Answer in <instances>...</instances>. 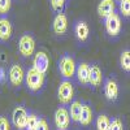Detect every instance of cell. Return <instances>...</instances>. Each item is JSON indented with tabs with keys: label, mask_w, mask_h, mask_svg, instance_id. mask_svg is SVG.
Here are the masks:
<instances>
[{
	"label": "cell",
	"mask_w": 130,
	"mask_h": 130,
	"mask_svg": "<svg viewBox=\"0 0 130 130\" xmlns=\"http://www.w3.org/2000/svg\"><path fill=\"white\" fill-rule=\"evenodd\" d=\"M57 68L59 73L62 79H69L72 81L73 77H75V70H77V62H75L74 57L69 53L62 55L59 61H57Z\"/></svg>",
	"instance_id": "obj_1"
},
{
	"label": "cell",
	"mask_w": 130,
	"mask_h": 130,
	"mask_svg": "<svg viewBox=\"0 0 130 130\" xmlns=\"http://www.w3.org/2000/svg\"><path fill=\"white\" fill-rule=\"evenodd\" d=\"M44 81H46L44 73L37 70L34 67H31V68L26 72L25 83H26V87L29 89V91H31V92H38V91H40L42 87L44 86Z\"/></svg>",
	"instance_id": "obj_2"
},
{
	"label": "cell",
	"mask_w": 130,
	"mask_h": 130,
	"mask_svg": "<svg viewBox=\"0 0 130 130\" xmlns=\"http://www.w3.org/2000/svg\"><path fill=\"white\" fill-rule=\"evenodd\" d=\"M57 99L61 103V105H68L74 99V86L72 81L62 79L59 83L57 87Z\"/></svg>",
	"instance_id": "obj_3"
},
{
	"label": "cell",
	"mask_w": 130,
	"mask_h": 130,
	"mask_svg": "<svg viewBox=\"0 0 130 130\" xmlns=\"http://www.w3.org/2000/svg\"><path fill=\"white\" fill-rule=\"evenodd\" d=\"M104 27H105V32L108 34V37H111V38L118 37L121 34V29H122L121 16L116 12L109 14L104 20Z\"/></svg>",
	"instance_id": "obj_4"
},
{
	"label": "cell",
	"mask_w": 130,
	"mask_h": 130,
	"mask_svg": "<svg viewBox=\"0 0 130 130\" xmlns=\"http://www.w3.org/2000/svg\"><path fill=\"white\" fill-rule=\"evenodd\" d=\"M53 121H55V126L57 130H68L72 121L69 109L65 105L59 107L55 111V115H53Z\"/></svg>",
	"instance_id": "obj_5"
},
{
	"label": "cell",
	"mask_w": 130,
	"mask_h": 130,
	"mask_svg": "<svg viewBox=\"0 0 130 130\" xmlns=\"http://www.w3.org/2000/svg\"><path fill=\"white\" fill-rule=\"evenodd\" d=\"M18 51L24 57H30L35 52V40L31 34H22L18 40Z\"/></svg>",
	"instance_id": "obj_6"
},
{
	"label": "cell",
	"mask_w": 130,
	"mask_h": 130,
	"mask_svg": "<svg viewBox=\"0 0 130 130\" xmlns=\"http://www.w3.org/2000/svg\"><path fill=\"white\" fill-rule=\"evenodd\" d=\"M27 117H29V113H27V111L25 109V107H22V105H17L14 109H13V112H12V121H13V125H14L18 130L26 129Z\"/></svg>",
	"instance_id": "obj_7"
},
{
	"label": "cell",
	"mask_w": 130,
	"mask_h": 130,
	"mask_svg": "<svg viewBox=\"0 0 130 130\" xmlns=\"http://www.w3.org/2000/svg\"><path fill=\"white\" fill-rule=\"evenodd\" d=\"M103 92H104V96L107 98V100L116 102L118 99V94H120L118 83L113 78H107L103 85Z\"/></svg>",
	"instance_id": "obj_8"
},
{
	"label": "cell",
	"mask_w": 130,
	"mask_h": 130,
	"mask_svg": "<svg viewBox=\"0 0 130 130\" xmlns=\"http://www.w3.org/2000/svg\"><path fill=\"white\" fill-rule=\"evenodd\" d=\"M25 75H26L25 70L18 64H13L9 68V82L14 87H20L22 85V82L25 81Z\"/></svg>",
	"instance_id": "obj_9"
},
{
	"label": "cell",
	"mask_w": 130,
	"mask_h": 130,
	"mask_svg": "<svg viewBox=\"0 0 130 130\" xmlns=\"http://www.w3.org/2000/svg\"><path fill=\"white\" fill-rule=\"evenodd\" d=\"M75 78L78 83L82 86L90 85V64L86 61H81L77 64V70H75Z\"/></svg>",
	"instance_id": "obj_10"
},
{
	"label": "cell",
	"mask_w": 130,
	"mask_h": 130,
	"mask_svg": "<svg viewBox=\"0 0 130 130\" xmlns=\"http://www.w3.org/2000/svg\"><path fill=\"white\" fill-rule=\"evenodd\" d=\"M52 30L56 35H64L68 31V17L65 13H57L53 18L52 22Z\"/></svg>",
	"instance_id": "obj_11"
},
{
	"label": "cell",
	"mask_w": 130,
	"mask_h": 130,
	"mask_svg": "<svg viewBox=\"0 0 130 130\" xmlns=\"http://www.w3.org/2000/svg\"><path fill=\"white\" fill-rule=\"evenodd\" d=\"M74 35L77 38V40L79 43H86L89 40L90 37V27L87 25V22L83 20H79L74 24Z\"/></svg>",
	"instance_id": "obj_12"
},
{
	"label": "cell",
	"mask_w": 130,
	"mask_h": 130,
	"mask_svg": "<svg viewBox=\"0 0 130 130\" xmlns=\"http://www.w3.org/2000/svg\"><path fill=\"white\" fill-rule=\"evenodd\" d=\"M32 67H34L37 70L42 72V73H47L48 68H50V59L48 55L44 51H38L34 56V60H32Z\"/></svg>",
	"instance_id": "obj_13"
},
{
	"label": "cell",
	"mask_w": 130,
	"mask_h": 130,
	"mask_svg": "<svg viewBox=\"0 0 130 130\" xmlns=\"http://www.w3.org/2000/svg\"><path fill=\"white\" fill-rule=\"evenodd\" d=\"M115 9H116V0H100L96 8L98 14L103 20H105L109 14L116 12Z\"/></svg>",
	"instance_id": "obj_14"
},
{
	"label": "cell",
	"mask_w": 130,
	"mask_h": 130,
	"mask_svg": "<svg viewBox=\"0 0 130 130\" xmlns=\"http://www.w3.org/2000/svg\"><path fill=\"white\" fill-rule=\"evenodd\" d=\"M103 82V70L99 67V64H90V86L94 89L99 87Z\"/></svg>",
	"instance_id": "obj_15"
},
{
	"label": "cell",
	"mask_w": 130,
	"mask_h": 130,
	"mask_svg": "<svg viewBox=\"0 0 130 130\" xmlns=\"http://www.w3.org/2000/svg\"><path fill=\"white\" fill-rule=\"evenodd\" d=\"M12 37V24L7 17H0V42H8Z\"/></svg>",
	"instance_id": "obj_16"
},
{
	"label": "cell",
	"mask_w": 130,
	"mask_h": 130,
	"mask_svg": "<svg viewBox=\"0 0 130 130\" xmlns=\"http://www.w3.org/2000/svg\"><path fill=\"white\" fill-rule=\"evenodd\" d=\"M94 121V111L89 103H83L82 107V112L79 117V124L82 126H90Z\"/></svg>",
	"instance_id": "obj_17"
},
{
	"label": "cell",
	"mask_w": 130,
	"mask_h": 130,
	"mask_svg": "<svg viewBox=\"0 0 130 130\" xmlns=\"http://www.w3.org/2000/svg\"><path fill=\"white\" fill-rule=\"evenodd\" d=\"M69 115L73 122H78L79 124V117H81V112H82V107L83 103L81 100H73L69 104Z\"/></svg>",
	"instance_id": "obj_18"
},
{
	"label": "cell",
	"mask_w": 130,
	"mask_h": 130,
	"mask_svg": "<svg viewBox=\"0 0 130 130\" xmlns=\"http://www.w3.org/2000/svg\"><path fill=\"white\" fill-rule=\"evenodd\" d=\"M109 125H111V118L107 115L102 113L96 117V120H95L96 130H109Z\"/></svg>",
	"instance_id": "obj_19"
},
{
	"label": "cell",
	"mask_w": 130,
	"mask_h": 130,
	"mask_svg": "<svg viewBox=\"0 0 130 130\" xmlns=\"http://www.w3.org/2000/svg\"><path fill=\"white\" fill-rule=\"evenodd\" d=\"M120 67L121 69L130 74V50H124L120 55Z\"/></svg>",
	"instance_id": "obj_20"
},
{
	"label": "cell",
	"mask_w": 130,
	"mask_h": 130,
	"mask_svg": "<svg viewBox=\"0 0 130 130\" xmlns=\"http://www.w3.org/2000/svg\"><path fill=\"white\" fill-rule=\"evenodd\" d=\"M118 8H120V13L122 17L125 18L130 17V0H121V2H118Z\"/></svg>",
	"instance_id": "obj_21"
},
{
	"label": "cell",
	"mask_w": 130,
	"mask_h": 130,
	"mask_svg": "<svg viewBox=\"0 0 130 130\" xmlns=\"http://www.w3.org/2000/svg\"><path fill=\"white\" fill-rule=\"evenodd\" d=\"M38 122H39V117L35 113H29L27 124H26V130H37Z\"/></svg>",
	"instance_id": "obj_22"
},
{
	"label": "cell",
	"mask_w": 130,
	"mask_h": 130,
	"mask_svg": "<svg viewBox=\"0 0 130 130\" xmlns=\"http://www.w3.org/2000/svg\"><path fill=\"white\" fill-rule=\"evenodd\" d=\"M12 7V0H0V16H5Z\"/></svg>",
	"instance_id": "obj_23"
},
{
	"label": "cell",
	"mask_w": 130,
	"mask_h": 130,
	"mask_svg": "<svg viewBox=\"0 0 130 130\" xmlns=\"http://www.w3.org/2000/svg\"><path fill=\"white\" fill-rule=\"evenodd\" d=\"M109 130H124V124L118 117H115L111 120V125H109Z\"/></svg>",
	"instance_id": "obj_24"
},
{
	"label": "cell",
	"mask_w": 130,
	"mask_h": 130,
	"mask_svg": "<svg viewBox=\"0 0 130 130\" xmlns=\"http://www.w3.org/2000/svg\"><path fill=\"white\" fill-rule=\"evenodd\" d=\"M50 2H51L52 9L55 10V12H57V13L61 12L64 5H65V0H50Z\"/></svg>",
	"instance_id": "obj_25"
},
{
	"label": "cell",
	"mask_w": 130,
	"mask_h": 130,
	"mask_svg": "<svg viewBox=\"0 0 130 130\" xmlns=\"http://www.w3.org/2000/svg\"><path fill=\"white\" fill-rule=\"evenodd\" d=\"M0 130H10V122L5 116H0Z\"/></svg>",
	"instance_id": "obj_26"
},
{
	"label": "cell",
	"mask_w": 130,
	"mask_h": 130,
	"mask_svg": "<svg viewBox=\"0 0 130 130\" xmlns=\"http://www.w3.org/2000/svg\"><path fill=\"white\" fill-rule=\"evenodd\" d=\"M37 130H50V126H48V124H47V121L44 120V118H39Z\"/></svg>",
	"instance_id": "obj_27"
},
{
	"label": "cell",
	"mask_w": 130,
	"mask_h": 130,
	"mask_svg": "<svg viewBox=\"0 0 130 130\" xmlns=\"http://www.w3.org/2000/svg\"><path fill=\"white\" fill-rule=\"evenodd\" d=\"M116 2H121V0H116Z\"/></svg>",
	"instance_id": "obj_28"
},
{
	"label": "cell",
	"mask_w": 130,
	"mask_h": 130,
	"mask_svg": "<svg viewBox=\"0 0 130 130\" xmlns=\"http://www.w3.org/2000/svg\"><path fill=\"white\" fill-rule=\"evenodd\" d=\"M0 70H2V69H0Z\"/></svg>",
	"instance_id": "obj_29"
}]
</instances>
